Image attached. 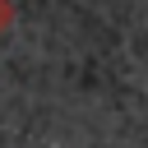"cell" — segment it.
Returning <instances> with one entry per match:
<instances>
[{
  "mask_svg": "<svg viewBox=\"0 0 148 148\" xmlns=\"http://www.w3.org/2000/svg\"><path fill=\"white\" fill-rule=\"evenodd\" d=\"M0 18H5V5H0Z\"/></svg>",
  "mask_w": 148,
  "mask_h": 148,
  "instance_id": "6da1fadb",
  "label": "cell"
}]
</instances>
